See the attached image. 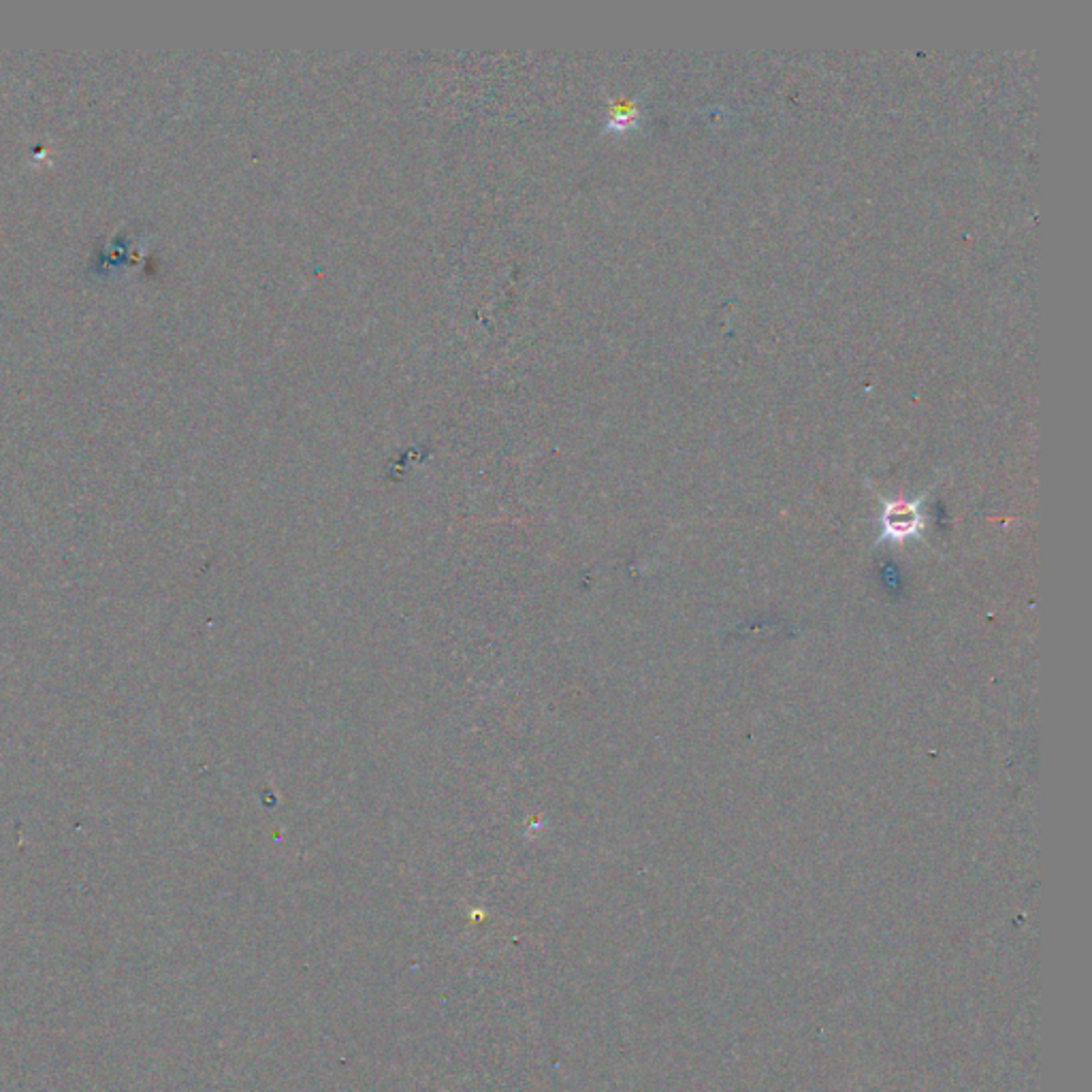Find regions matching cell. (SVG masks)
<instances>
[{
  "instance_id": "cell-2",
  "label": "cell",
  "mask_w": 1092,
  "mask_h": 1092,
  "mask_svg": "<svg viewBox=\"0 0 1092 1092\" xmlns=\"http://www.w3.org/2000/svg\"><path fill=\"white\" fill-rule=\"evenodd\" d=\"M638 120V107L634 101H619L613 105V111H611V126L617 131H623V129H630V126H634Z\"/></svg>"
},
{
  "instance_id": "cell-1",
  "label": "cell",
  "mask_w": 1092,
  "mask_h": 1092,
  "mask_svg": "<svg viewBox=\"0 0 1092 1092\" xmlns=\"http://www.w3.org/2000/svg\"><path fill=\"white\" fill-rule=\"evenodd\" d=\"M884 536L890 541H907L921 530V513L917 502H890L882 517Z\"/></svg>"
}]
</instances>
